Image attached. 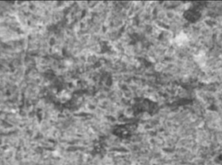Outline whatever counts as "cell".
Listing matches in <instances>:
<instances>
[{"label": "cell", "instance_id": "cell-1", "mask_svg": "<svg viewBox=\"0 0 222 165\" xmlns=\"http://www.w3.org/2000/svg\"><path fill=\"white\" fill-rule=\"evenodd\" d=\"M195 60L196 61V62H197L201 66L205 65L206 64V57L205 53L204 52H203V51H201L198 54L195 56Z\"/></svg>", "mask_w": 222, "mask_h": 165}, {"label": "cell", "instance_id": "cell-2", "mask_svg": "<svg viewBox=\"0 0 222 165\" xmlns=\"http://www.w3.org/2000/svg\"><path fill=\"white\" fill-rule=\"evenodd\" d=\"M175 42L179 45H185L188 42V39L187 37V35L184 33H180L179 36H177V38H175Z\"/></svg>", "mask_w": 222, "mask_h": 165}]
</instances>
